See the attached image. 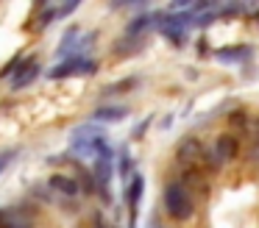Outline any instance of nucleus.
Instances as JSON below:
<instances>
[{"label":"nucleus","instance_id":"nucleus-8","mask_svg":"<svg viewBox=\"0 0 259 228\" xmlns=\"http://www.w3.org/2000/svg\"><path fill=\"white\" fill-rule=\"evenodd\" d=\"M36 75H39V61L31 56V59H23V64L14 70V78H12V89L14 92H20V89L31 86V83L36 81Z\"/></svg>","mask_w":259,"mask_h":228},{"label":"nucleus","instance_id":"nucleus-4","mask_svg":"<svg viewBox=\"0 0 259 228\" xmlns=\"http://www.w3.org/2000/svg\"><path fill=\"white\" fill-rule=\"evenodd\" d=\"M114 148L109 145L103 153H98L95 159H92V178H95V187L101 195H106L109 184H112V175H114Z\"/></svg>","mask_w":259,"mask_h":228},{"label":"nucleus","instance_id":"nucleus-18","mask_svg":"<svg viewBox=\"0 0 259 228\" xmlns=\"http://www.w3.org/2000/svg\"><path fill=\"white\" fill-rule=\"evenodd\" d=\"M78 9V3H70V6H62V9H59V17H67L70 11H75Z\"/></svg>","mask_w":259,"mask_h":228},{"label":"nucleus","instance_id":"nucleus-13","mask_svg":"<svg viewBox=\"0 0 259 228\" xmlns=\"http://www.w3.org/2000/svg\"><path fill=\"white\" fill-rule=\"evenodd\" d=\"M137 78H123V81H117V83H109L106 89H103V95L106 98H112V95H120V92H128V86H137Z\"/></svg>","mask_w":259,"mask_h":228},{"label":"nucleus","instance_id":"nucleus-12","mask_svg":"<svg viewBox=\"0 0 259 228\" xmlns=\"http://www.w3.org/2000/svg\"><path fill=\"white\" fill-rule=\"evenodd\" d=\"M151 17L148 14H142V17H134V20L128 22V25H125V36H140L142 31H148V28H151Z\"/></svg>","mask_w":259,"mask_h":228},{"label":"nucleus","instance_id":"nucleus-11","mask_svg":"<svg viewBox=\"0 0 259 228\" xmlns=\"http://www.w3.org/2000/svg\"><path fill=\"white\" fill-rule=\"evenodd\" d=\"M214 56L220 61H245V59H251V48H245V44H240V48H223Z\"/></svg>","mask_w":259,"mask_h":228},{"label":"nucleus","instance_id":"nucleus-1","mask_svg":"<svg viewBox=\"0 0 259 228\" xmlns=\"http://www.w3.org/2000/svg\"><path fill=\"white\" fill-rule=\"evenodd\" d=\"M162 206H164V211H167V217H170V220H176V222H187L192 214H195V200H192V192L181 181H167V184H164Z\"/></svg>","mask_w":259,"mask_h":228},{"label":"nucleus","instance_id":"nucleus-15","mask_svg":"<svg viewBox=\"0 0 259 228\" xmlns=\"http://www.w3.org/2000/svg\"><path fill=\"white\" fill-rule=\"evenodd\" d=\"M56 17H59V9H53V6H48V9L39 14V22H36V28H48L53 20H56Z\"/></svg>","mask_w":259,"mask_h":228},{"label":"nucleus","instance_id":"nucleus-16","mask_svg":"<svg viewBox=\"0 0 259 228\" xmlns=\"http://www.w3.org/2000/svg\"><path fill=\"white\" fill-rule=\"evenodd\" d=\"M14 153H17L14 148H9V150H0V175H3V172L9 170V164L14 161Z\"/></svg>","mask_w":259,"mask_h":228},{"label":"nucleus","instance_id":"nucleus-20","mask_svg":"<svg viewBox=\"0 0 259 228\" xmlns=\"http://www.w3.org/2000/svg\"><path fill=\"white\" fill-rule=\"evenodd\" d=\"M151 228H162V222H159V217H156V214H153V225H151Z\"/></svg>","mask_w":259,"mask_h":228},{"label":"nucleus","instance_id":"nucleus-6","mask_svg":"<svg viewBox=\"0 0 259 228\" xmlns=\"http://www.w3.org/2000/svg\"><path fill=\"white\" fill-rule=\"evenodd\" d=\"M237 153H240V139L234 136V133H220L218 139H214V148H212V161L214 164H229V161L237 159Z\"/></svg>","mask_w":259,"mask_h":228},{"label":"nucleus","instance_id":"nucleus-3","mask_svg":"<svg viewBox=\"0 0 259 228\" xmlns=\"http://www.w3.org/2000/svg\"><path fill=\"white\" fill-rule=\"evenodd\" d=\"M98 72V61L95 59H84V56H70V59H62L56 67L48 70V78L51 81H59V78H70V75H95Z\"/></svg>","mask_w":259,"mask_h":228},{"label":"nucleus","instance_id":"nucleus-19","mask_svg":"<svg viewBox=\"0 0 259 228\" xmlns=\"http://www.w3.org/2000/svg\"><path fill=\"white\" fill-rule=\"evenodd\" d=\"M251 161H256V164H259V145L253 148V156H251Z\"/></svg>","mask_w":259,"mask_h":228},{"label":"nucleus","instance_id":"nucleus-21","mask_svg":"<svg viewBox=\"0 0 259 228\" xmlns=\"http://www.w3.org/2000/svg\"><path fill=\"white\" fill-rule=\"evenodd\" d=\"M98 228H109V225H98Z\"/></svg>","mask_w":259,"mask_h":228},{"label":"nucleus","instance_id":"nucleus-7","mask_svg":"<svg viewBox=\"0 0 259 228\" xmlns=\"http://www.w3.org/2000/svg\"><path fill=\"white\" fill-rule=\"evenodd\" d=\"M48 189L62 195L64 200H75L81 195V181L75 175H67V172H56V175L48 178Z\"/></svg>","mask_w":259,"mask_h":228},{"label":"nucleus","instance_id":"nucleus-14","mask_svg":"<svg viewBox=\"0 0 259 228\" xmlns=\"http://www.w3.org/2000/svg\"><path fill=\"white\" fill-rule=\"evenodd\" d=\"M117 175L123 178V181H128L131 178V156H128V148L120 150V161H117Z\"/></svg>","mask_w":259,"mask_h":228},{"label":"nucleus","instance_id":"nucleus-10","mask_svg":"<svg viewBox=\"0 0 259 228\" xmlns=\"http://www.w3.org/2000/svg\"><path fill=\"white\" fill-rule=\"evenodd\" d=\"M128 117V109L125 106H101V109H95L92 111V120L95 122H120V120H125Z\"/></svg>","mask_w":259,"mask_h":228},{"label":"nucleus","instance_id":"nucleus-2","mask_svg":"<svg viewBox=\"0 0 259 228\" xmlns=\"http://www.w3.org/2000/svg\"><path fill=\"white\" fill-rule=\"evenodd\" d=\"M70 148H73L81 159H95L98 153H103V150L109 148V139H106V133H103V128L87 122V125L73 128V133H70Z\"/></svg>","mask_w":259,"mask_h":228},{"label":"nucleus","instance_id":"nucleus-17","mask_svg":"<svg viewBox=\"0 0 259 228\" xmlns=\"http://www.w3.org/2000/svg\"><path fill=\"white\" fill-rule=\"evenodd\" d=\"M148 125H151V117H145V120H142L140 125H137V131H134V139H140V136H142V131H145Z\"/></svg>","mask_w":259,"mask_h":228},{"label":"nucleus","instance_id":"nucleus-9","mask_svg":"<svg viewBox=\"0 0 259 228\" xmlns=\"http://www.w3.org/2000/svg\"><path fill=\"white\" fill-rule=\"evenodd\" d=\"M201 156H203V148H201V142L192 139V136L184 139V142L179 145V150H176V159L184 167H195V161H201Z\"/></svg>","mask_w":259,"mask_h":228},{"label":"nucleus","instance_id":"nucleus-5","mask_svg":"<svg viewBox=\"0 0 259 228\" xmlns=\"http://www.w3.org/2000/svg\"><path fill=\"white\" fill-rule=\"evenodd\" d=\"M142 192H145V178H142V172L134 170V172H131V178H128V187H125V203H128V222H131V228L137 225Z\"/></svg>","mask_w":259,"mask_h":228}]
</instances>
